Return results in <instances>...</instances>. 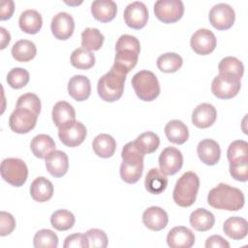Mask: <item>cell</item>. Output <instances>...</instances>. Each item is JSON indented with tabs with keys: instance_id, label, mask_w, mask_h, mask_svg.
Instances as JSON below:
<instances>
[{
	"instance_id": "obj_1",
	"label": "cell",
	"mask_w": 248,
	"mask_h": 248,
	"mask_svg": "<svg viewBox=\"0 0 248 248\" xmlns=\"http://www.w3.org/2000/svg\"><path fill=\"white\" fill-rule=\"evenodd\" d=\"M115 51L114 63L111 68L127 75L138 63L140 51V41L132 35H121L116 42Z\"/></svg>"
},
{
	"instance_id": "obj_2",
	"label": "cell",
	"mask_w": 248,
	"mask_h": 248,
	"mask_svg": "<svg viewBox=\"0 0 248 248\" xmlns=\"http://www.w3.org/2000/svg\"><path fill=\"white\" fill-rule=\"evenodd\" d=\"M207 202L210 206L217 209L237 211L243 207L245 198L242 191L238 188L229 184L219 183L209 191Z\"/></svg>"
},
{
	"instance_id": "obj_3",
	"label": "cell",
	"mask_w": 248,
	"mask_h": 248,
	"mask_svg": "<svg viewBox=\"0 0 248 248\" xmlns=\"http://www.w3.org/2000/svg\"><path fill=\"white\" fill-rule=\"evenodd\" d=\"M122 163L120 166V176L123 181L134 184L140 180L143 171V158L135 144V141L126 143L121 152Z\"/></svg>"
},
{
	"instance_id": "obj_4",
	"label": "cell",
	"mask_w": 248,
	"mask_h": 248,
	"mask_svg": "<svg viewBox=\"0 0 248 248\" xmlns=\"http://www.w3.org/2000/svg\"><path fill=\"white\" fill-rule=\"evenodd\" d=\"M199 188V176L193 171H186L175 183L172 192L173 202L181 207L191 206L196 201Z\"/></svg>"
},
{
	"instance_id": "obj_5",
	"label": "cell",
	"mask_w": 248,
	"mask_h": 248,
	"mask_svg": "<svg viewBox=\"0 0 248 248\" xmlns=\"http://www.w3.org/2000/svg\"><path fill=\"white\" fill-rule=\"evenodd\" d=\"M125 80L126 75L111 68L98 80L97 90L100 98L108 103L120 99L124 91Z\"/></svg>"
},
{
	"instance_id": "obj_6",
	"label": "cell",
	"mask_w": 248,
	"mask_h": 248,
	"mask_svg": "<svg viewBox=\"0 0 248 248\" xmlns=\"http://www.w3.org/2000/svg\"><path fill=\"white\" fill-rule=\"evenodd\" d=\"M132 86L136 95L145 102L155 100L160 94V84L156 76L147 70L135 74L132 78Z\"/></svg>"
},
{
	"instance_id": "obj_7",
	"label": "cell",
	"mask_w": 248,
	"mask_h": 248,
	"mask_svg": "<svg viewBox=\"0 0 248 248\" xmlns=\"http://www.w3.org/2000/svg\"><path fill=\"white\" fill-rule=\"evenodd\" d=\"M2 178L15 187L22 186L28 176V169L23 160L18 158H7L1 163Z\"/></svg>"
},
{
	"instance_id": "obj_8",
	"label": "cell",
	"mask_w": 248,
	"mask_h": 248,
	"mask_svg": "<svg viewBox=\"0 0 248 248\" xmlns=\"http://www.w3.org/2000/svg\"><path fill=\"white\" fill-rule=\"evenodd\" d=\"M155 16L164 23L178 21L184 14V5L181 0H158L154 4Z\"/></svg>"
},
{
	"instance_id": "obj_9",
	"label": "cell",
	"mask_w": 248,
	"mask_h": 248,
	"mask_svg": "<svg viewBox=\"0 0 248 248\" xmlns=\"http://www.w3.org/2000/svg\"><path fill=\"white\" fill-rule=\"evenodd\" d=\"M241 87L240 79L232 76L221 75L216 76L211 83V91L213 95L219 99L227 100L237 95Z\"/></svg>"
},
{
	"instance_id": "obj_10",
	"label": "cell",
	"mask_w": 248,
	"mask_h": 248,
	"mask_svg": "<svg viewBox=\"0 0 248 248\" xmlns=\"http://www.w3.org/2000/svg\"><path fill=\"white\" fill-rule=\"evenodd\" d=\"M38 114L25 108H16L9 118V126L16 134H26L34 129Z\"/></svg>"
},
{
	"instance_id": "obj_11",
	"label": "cell",
	"mask_w": 248,
	"mask_h": 248,
	"mask_svg": "<svg viewBox=\"0 0 248 248\" xmlns=\"http://www.w3.org/2000/svg\"><path fill=\"white\" fill-rule=\"evenodd\" d=\"M86 128L79 121H70L58 128V137L63 144L76 147L83 142L86 137Z\"/></svg>"
},
{
	"instance_id": "obj_12",
	"label": "cell",
	"mask_w": 248,
	"mask_h": 248,
	"mask_svg": "<svg viewBox=\"0 0 248 248\" xmlns=\"http://www.w3.org/2000/svg\"><path fill=\"white\" fill-rule=\"evenodd\" d=\"M209 21L211 25L217 30L230 29L235 19L233 9L226 3H219L214 5L209 11Z\"/></svg>"
},
{
	"instance_id": "obj_13",
	"label": "cell",
	"mask_w": 248,
	"mask_h": 248,
	"mask_svg": "<svg viewBox=\"0 0 248 248\" xmlns=\"http://www.w3.org/2000/svg\"><path fill=\"white\" fill-rule=\"evenodd\" d=\"M190 45L197 54L207 55L215 49L217 40L212 31L206 28H201L192 35Z\"/></svg>"
},
{
	"instance_id": "obj_14",
	"label": "cell",
	"mask_w": 248,
	"mask_h": 248,
	"mask_svg": "<svg viewBox=\"0 0 248 248\" xmlns=\"http://www.w3.org/2000/svg\"><path fill=\"white\" fill-rule=\"evenodd\" d=\"M183 165V156L179 149L169 146L163 149L159 156L160 170L166 175H173L180 170Z\"/></svg>"
},
{
	"instance_id": "obj_15",
	"label": "cell",
	"mask_w": 248,
	"mask_h": 248,
	"mask_svg": "<svg viewBox=\"0 0 248 248\" xmlns=\"http://www.w3.org/2000/svg\"><path fill=\"white\" fill-rule=\"evenodd\" d=\"M148 16L147 7L140 1L130 3L124 10L125 23L133 29L143 28L147 23Z\"/></svg>"
},
{
	"instance_id": "obj_16",
	"label": "cell",
	"mask_w": 248,
	"mask_h": 248,
	"mask_svg": "<svg viewBox=\"0 0 248 248\" xmlns=\"http://www.w3.org/2000/svg\"><path fill=\"white\" fill-rule=\"evenodd\" d=\"M50 28L53 36L57 40H68L74 33L75 21L73 16L66 13L60 12L55 15L50 23Z\"/></svg>"
},
{
	"instance_id": "obj_17",
	"label": "cell",
	"mask_w": 248,
	"mask_h": 248,
	"mask_svg": "<svg viewBox=\"0 0 248 248\" xmlns=\"http://www.w3.org/2000/svg\"><path fill=\"white\" fill-rule=\"evenodd\" d=\"M167 243L170 248H190L195 243V234L187 227L177 226L169 232Z\"/></svg>"
},
{
	"instance_id": "obj_18",
	"label": "cell",
	"mask_w": 248,
	"mask_h": 248,
	"mask_svg": "<svg viewBox=\"0 0 248 248\" xmlns=\"http://www.w3.org/2000/svg\"><path fill=\"white\" fill-rule=\"evenodd\" d=\"M197 153L200 160L207 166L216 165L221 157L220 145L211 139L202 140L197 146Z\"/></svg>"
},
{
	"instance_id": "obj_19",
	"label": "cell",
	"mask_w": 248,
	"mask_h": 248,
	"mask_svg": "<svg viewBox=\"0 0 248 248\" xmlns=\"http://www.w3.org/2000/svg\"><path fill=\"white\" fill-rule=\"evenodd\" d=\"M46 170L54 177H62L69 169V159L65 152L53 150L45 158Z\"/></svg>"
},
{
	"instance_id": "obj_20",
	"label": "cell",
	"mask_w": 248,
	"mask_h": 248,
	"mask_svg": "<svg viewBox=\"0 0 248 248\" xmlns=\"http://www.w3.org/2000/svg\"><path fill=\"white\" fill-rule=\"evenodd\" d=\"M168 222V214L160 206H150L142 213V223L151 231L159 232L165 229Z\"/></svg>"
},
{
	"instance_id": "obj_21",
	"label": "cell",
	"mask_w": 248,
	"mask_h": 248,
	"mask_svg": "<svg viewBox=\"0 0 248 248\" xmlns=\"http://www.w3.org/2000/svg\"><path fill=\"white\" fill-rule=\"evenodd\" d=\"M217 118V110L211 105L207 103L200 104L195 108L192 113L193 124L201 129L210 127Z\"/></svg>"
},
{
	"instance_id": "obj_22",
	"label": "cell",
	"mask_w": 248,
	"mask_h": 248,
	"mask_svg": "<svg viewBox=\"0 0 248 248\" xmlns=\"http://www.w3.org/2000/svg\"><path fill=\"white\" fill-rule=\"evenodd\" d=\"M68 93L76 101L81 102L89 98L91 94V83L87 77L76 75L68 82Z\"/></svg>"
},
{
	"instance_id": "obj_23",
	"label": "cell",
	"mask_w": 248,
	"mask_h": 248,
	"mask_svg": "<svg viewBox=\"0 0 248 248\" xmlns=\"http://www.w3.org/2000/svg\"><path fill=\"white\" fill-rule=\"evenodd\" d=\"M117 13L116 3L112 0H95L91 4L93 17L101 22L112 20Z\"/></svg>"
},
{
	"instance_id": "obj_24",
	"label": "cell",
	"mask_w": 248,
	"mask_h": 248,
	"mask_svg": "<svg viewBox=\"0 0 248 248\" xmlns=\"http://www.w3.org/2000/svg\"><path fill=\"white\" fill-rule=\"evenodd\" d=\"M30 195L38 202H47L52 198L53 185L44 176H39L33 180L30 186Z\"/></svg>"
},
{
	"instance_id": "obj_25",
	"label": "cell",
	"mask_w": 248,
	"mask_h": 248,
	"mask_svg": "<svg viewBox=\"0 0 248 248\" xmlns=\"http://www.w3.org/2000/svg\"><path fill=\"white\" fill-rule=\"evenodd\" d=\"M224 232L233 240L243 239L248 232V223L246 219L238 216L228 218L223 225Z\"/></svg>"
},
{
	"instance_id": "obj_26",
	"label": "cell",
	"mask_w": 248,
	"mask_h": 248,
	"mask_svg": "<svg viewBox=\"0 0 248 248\" xmlns=\"http://www.w3.org/2000/svg\"><path fill=\"white\" fill-rule=\"evenodd\" d=\"M18 24L20 29L27 34L38 33L43 25V18L39 12L36 10H26L19 16Z\"/></svg>"
},
{
	"instance_id": "obj_27",
	"label": "cell",
	"mask_w": 248,
	"mask_h": 248,
	"mask_svg": "<svg viewBox=\"0 0 248 248\" xmlns=\"http://www.w3.org/2000/svg\"><path fill=\"white\" fill-rule=\"evenodd\" d=\"M165 134L170 142L176 144H183L189 138L188 127L181 120L177 119L170 120L166 124Z\"/></svg>"
},
{
	"instance_id": "obj_28",
	"label": "cell",
	"mask_w": 248,
	"mask_h": 248,
	"mask_svg": "<svg viewBox=\"0 0 248 248\" xmlns=\"http://www.w3.org/2000/svg\"><path fill=\"white\" fill-rule=\"evenodd\" d=\"M144 186L150 194L158 195L165 191L168 186V178L160 170L153 168L149 170L145 176Z\"/></svg>"
},
{
	"instance_id": "obj_29",
	"label": "cell",
	"mask_w": 248,
	"mask_h": 248,
	"mask_svg": "<svg viewBox=\"0 0 248 248\" xmlns=\"http://www.w3.org/2000/svg\"><path fill=\"white\" fill-rule=\"evenodd\" d=\"M30 148L35 157L44 159L51 151L55 150V142L48 135L40 134L32 139Z\"/></svg>"
},
{
	"instance_id": "obj_30",
	"label": "cell",
	"mask_w": 248,
	"mask_h": 248,
	"mask_svg": "<svg viewBox=\"0 0 248 248\" xmlns=\"http://www.w3.org/2000/svg\"><path fill=\"white\" fill-rule=\"evenodd\" d=\"M189 221L196 231L206 232L214 226L215 217L205 208H197L191 213Z\"/></svg>"
},
{
	"instance_id": "obj_31",
	"label": "cell",
	"mask_w": 248,
	"mask_h": 248,
	"mask_svg": "<svg viewBox=\"0 0 248 248\" xmlns=\"http://www.w3.org/2000/svg\"><path fill=\"white\" fill-rule=\"evenodd\" d=\"M92 147L97 156L101 158H109L115 152L116 141L110 135L100 134L93 140Z\"/></svg>"
},
{
	"instance_id": "obj_32",
	"label": "cell",
	"mask_w": 248,
	"mask_h": 248,
	"mask_svg": "<svg viewBox=\"0 0 248 248\" xmlns=\"http://www.w3.org/2000/svg\"><path fill=\"white\" fill-rule=\"evenodd\" d=\"M52 120L56 127L74 121L76 119V111L74 107L66 101L57 102L52 108Z\"/></svg>"
},
{
	"instance_id": "obj_33",
	"label": "cell",
	"mask_w": 248,
	"mask_h": 248,
	"mask_svg": "<svg viewBox=\"0 0 248 248\" xmlns=\"http://www.w3.org/2000/svg\"><path fill=\"white\" fill-rule=\"evenodd\" d=\"M12 56L18 62H28L37 54V48L29 40H19L12 46Z\"/></svg>"
},
{
	"instance_id": "obj_34",
	"label": "cell",
	"mask_w": 248,
	"mask_h": 248,
	"mask_svg": "<svg viewBox=\"0 0 248 248\" xmlns=\"http://www.w3.org/2000/svg\"><path fill=\"white\" fill-rule=\"evenodd\" d=\"M219 74L232 76L241 79L244 73V66L242 62L236 57L227 56L223 58L218 65Z\"/></svg>"
},
{
	"instance_id": "obj_35",
	"label": "cell",
	"mask_w": 248,
	"mask_h": 248,
	"mask_svg": "<svg viewBox=\"0 0 248 248\" xmlns=\"http://www.w3.org/2000/svg\"><path fill=\"white\" fill-rule=\"evenodd\" d=\"M104 35L97 29L87 27L81 33V46L89 51L99 50L104 43Z\"/></svg>"
},
{
	"instance_id": "obj_36",
	"label": "cell",
	"mask_w": 248,
	"mask_h": 248,
	"mask_svg": "<svg viewBox=\"0 0 248 248\" xmlns=\"http://www.w3.org/2000/svg\"><path fill=\"white\" fill-rule=\"evenodd\" d=\"M134 141L138 149L143 154H150L155 152L160 144V139L158 135L151 131L140 134Z\"/></svg>"
},
{
	"instance_id": "obj_37",
	"label": "cell",
	"mask_w": 248,
	"mask_h": 248,
	"mask_svg": "<svg viewBox=\"0 0 248 248\" xmlns=\"http://www.w3.org/2000/svg\"><path fill=\"white\" fill-rule=\"evenodd\" d=\"M183 64L182 57L175 52H167L160 55L157 59V67L163 73H174Z\"/></svg>"
},
{
	"instance_id": "obj_38",
	"label": "cell",
	"mask_w": 248,
	"mask_h": 248,
	"mask_svg": "<svg viewBox=\"0 0 248 248\" xmlns=\"http://www.w3.org/2000/svg\"><path fill=\"white\" fill-rule=\"evenodd\" d=\"M70 60L75 68L88 70L95 64V55L83 47H78L72 52Z\"/></svg>"
},
{
	"instance_id": "obj_39",
	"label": "cell",
	"mask_w": 248,
	"mask_h": 248,
	"mask_svg": "<svg viewBox=\"0 0 248 248\" xmlns=\"http://www.w3.org/2000/svg\"><path fill=\"white\" fill-rule=\"evenodd\" d=\"M76 219L67 209H58L50 216V224L57 231H68L75 225Z\"/></svg>"
},
{
	"instance_id": "obj_40",
	"label": "cell",
	"mask_w": 248,
	"mask_h": 248,
	"mask_svg": "<svg viewBox=\"0 0 248 248\" xmlns=\"http://www.w3.org/2000/svg\"><path fill=\"white\" fill-rule=\"evenodd\" d=\"M227 157L230 163L248 161V143L242 140L232 141L228 147Z\"/></svg>"
},
{
	"instance_id": "obj_41",
	"label": "cell",
	"mask_w": 248,
	"mask_h": 248,
	"mask_svg": "<svg viewBox=\"0 0 248 248\" xmlns=\"http://www.w3.org/2000/svg\"><path fill=\"white\" fill-rule=\"evenodd\" d=\"M33 244L36 248H56L58 246V236L51 230L43 229L35 233Z\"/></svg>"
},
{
	"instance_id": "obj_42",
	"label": "cell",
	"mask_w": 248,
	"mask_h": 248,
	"mask_svg": "<svg viewBox=\"0 0 248 248\" xmlns=\"http://www.w3.org/2000/svg\"><path fill=\"white\" fill-rule=\"evenodd\" d=\"M29 73L23 68H13L7 75L8 84L15 89L24 87L29 81Z\"/></svg>"
},
{
	"instance_id": "obj_43",
	"label": "cell",
	"mask_w": 248,
	"mask_h": 248,
	"mask_svg": "<svg viewBox=\"0 0 248 248\" xmlns=\"http://www.w3.org/2000/svg\"><path fill=\"white\" fill-rule=\"evenodd\" d=\"M88 248H106L108 246V236L100 229H90L85 233Z\"/></svg>"
},
{
	"instance_id": "obj_44",
	"label": "cell",
	"mask_w": 248,
	"mask_h": 248,
	"mask_svg": "<svg viewBox=\"0 0 248 248\" xmlns=\"http://www.w3.org/2000/svg\"><path fill=\"white\" fill-rule=\"evenodd\" d=\"M16 108H25L39 115V113L41 112V101L36 94L28 92L21 95L17 99Z\"/></svg>"
},
{
	"instance_id": "obj_45",
	"label": "cell",
	"mask_w": 248,
	"mask_h": 248,
	"mask_svg": "<svg viewBox=\"0 0 248 248\" xmlns=\"http://www.w3.org/2000/svg\"><path fill=\"white\" fill-rule=\"evenodd\" d=\"M230 173L235 180L246 182L248 180V161L230 163Z\"/></svg>"
},
{
	"instance_id": "obj_46",
	"label": "cell",
	"mask_w": 248,
	"mask_h": 248,
	"mask_svg": "<svg viewBox=\"0 0 248 248\" xmlns=\"http://www.w3.org/2000/svg\"><path fill=\"white\" fill-rule=\"evenodd\" d=\"M16 228V220L14 216L6 211L0 212V235L5 236L13 232Z\"/></svg>"
},
{
	"instance_id": "obj_47",
	"label": "cell",
	"mask_w": 248,
	"mask_h": 248,
	"mask_svg": "<svg viewBox=\"0 0 248 248\" xmlns=\"http://www.w3.org/2000/svg\"><path fill=\"white\" fill-rule=\"evenodd\" d=\"M64 248H88V242L85 234L82 233H73L65 238Z\"/></svg>"
},
{
	"instance_id": "obj_48",
	"label": "cell",
	"mask_w": 248,
	"mask_h": 248,
	"mask_svg": "<svg viewBox=\"0 0 248 248\" xmlns=\"http://www.w3.org/2000/svg\"><path fill=\"white\" fill-rule=\"evenodd\" d=\"M206 248H230V243L221 235L214 234L209 236L205 241Z\"/></svg>"
},
{
	"instance_id": "obj_49",
	"label": "cell",
	"mask_w": 248,
	"mask_h": 248,
	"mask_svg": "<svg viewBox=\"0 0 248 248\" xmlns=\"http://www.w3.org/2000/svg\"><path fill=\"white\" fill-rule=\"evenodd\" d=\"M15 11V3L12 0H3L1 2V13L0 19L6 20L11 18Z\"/></svg>"
},
{
	"instance_id": "obj_50",
	"label": "cell",
	"mask_w": 248,
	"mask_h": 248,
	"mask_svg": "<svg viewBox=\"0 0 248 248\" xmlns=\"http://www.w3.org/2000/svg\"><path fill=\"white\" fill-rule=\"evenodd\" d=\"M0 33H1V46H0V48L4 49L7 46V45L10 43V41H11V35H10V33L4 27H0Z\"/></svg>"
}]
</instances>
